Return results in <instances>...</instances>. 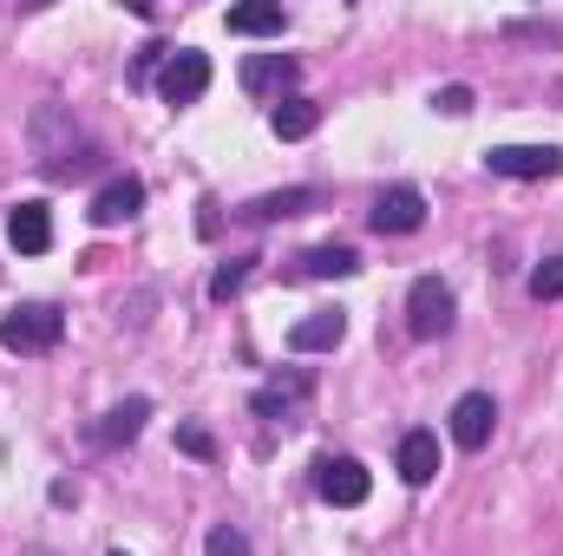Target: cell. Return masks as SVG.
I'll use <instances>...</instances> for the list:
<instances>
[{
	"label": "cell",
	"instance_id": "6da1fadb",
	"mask_svg": "<svg viewBox=\"0 0 563 556\" xmlns=\"http://www.w3.org/2000/svg\"><path fill=\"white\" fill-rule=\"evenodd\" d=\"M26 144H33V164H40L46 184H73V177H86L99 164V144L73 125L66 105H40L33 125H26Z\"/></svg>",
	"mask_w": 563,
	"mask_h": 556
},
{
	"label": "cell",
	"instance_id": "7a4b0ae2",
	"mask_svg": "<svg viewBox=\"0 0 563 556\" xmlns=\"http://www.w3.org/2000/svg\"><path fill=\"white\" fill-rule=\"evenodd\" d=\"M59 334H66V314L53 301H20V308L0 314V347L7 354H53Z\"/></svg>",
	"mask_w": 563,
	"mask_h": 556
},
{
	"label": "cell",
	"instance_id": "3957f363",
	"mask_svg": "<svg viewBox=\"0 0 563 556\" xmlns=\"http://www.w3.org/2000/svg\"><path fill=\"white\" fill-rule=\"evenodd\" d=\"M485 170H492V177L538 184V177H558L563 170V151L558 144H492V151H485Z\"/></svg>",
	"mask_w": 563,
	"mask_h": 556
},
{
	"label": "cell",
	"instance_id": "277c9868",
	"mask_svg": "<svg viewBox=\"0 0 563 556\" xmlns=\"http://www.w3.org/2000/svg\"><path fill=\"white\" fill-rule=\"evenodd\" d=\"M157 92H164V105H197V99L210 92V53L177 46V53L164 59V73H157Z\"/></svg>",
	"mask_w": 563,
	"mask_h": 556
},
{
	"label": "cell",
	"instance_id": "5b68a950",
	"mask_svg": "<svg viewBox=\"0 0 563 556\" xmlns=\"http://www.w3.org/2000/svg\"><path fill=\"white\" fill-rule=\"evenodd\" d=\"M452 288L439 276H420L413 288H407V327L420 334V341H439V334H452Z\"/></svg>",
	"mask_w": 563,
	"mask_h": 556
},
{
	"label": "cell",
	"instance_id": "8992f818",
	"mask_svg": "<svg viewBox=\"0 0 563 556\" xmlns=\"http://www.w3.org/2000/svg\"><path fill=\"white\" fill-rule=\"evenodd\" d=\"M295 79H301V59H288V53H250L243 59V92L250 99H295Z\"/></svg>",
	"mask_w": 563,
	"mask_h": 556
},
{
	"label": "cell",
	"instance_id": "52a82bcc",
	"mask_svg": "<svg viewBox=\"0 0 563 556\" xmlns=\"http://www.w3.org/2000/svg\"><path fill=\"white\" fill-rule=\"evenodd\" d=\"M314 491H321L328 504L354 511V504H367L374 478H367V465H361V458H321V465H314Z\"/></svg>",
	"mask_w": 563,
	"mask_h": 556
},
{
	"label": "cell",
	"instance_id": "ba28073f",
	"mask_svg": "<svg viewBox=\"0 0 563 556\" xmlns=\"http://www.w3.org/2000/svg\"><path fill=\"white\" fill-rule=\"evenodd\" d=\"M367 223H374L380 236H413V230L426 223V197L413 190V184H394V190H380V197H374Z\"/></svg>",
	"mask_w": 563,
	"mask_h": 556
},
{
	"label": "cell",
	"instance_id": "9c48e42d",
	"mask_svg": "<svg viewBox=\"0 0 563 556\" xmlns=\"http://www.w3.org/2000/svg\"><path fill=\"white\" fill-rule=\"evenodd\" d=\"M492 432H498V400H492V393H465V400L452 407V445H459V452H485Z\"/></svg>",
	"mask_w": 563,
	"mask_h": 556
},
{
	"label": "cell",
	"instance_id": "30bf717a",
	"mask_svg": "<svg viewBox=\"0 0 563 556\" xmlns=\"http://www.w3.org/2000/svg\"><path fill=\"white\" fill-rule=\"evenodd\" d=\"M7 243L20 256H46L53 249V210L46 203H13L7 210Z\"/></svg>",
	"mask_w": 563,
	"mask_h": 556
},
{
	"label": "cell",
	"instance_id": "8fae6325",
	"mask_svg": "<svg viewBox=\"0 0 563 556\" xmlns=\"http://www.w3.org/2000/svg\"><path fill=\"white\" fill-rule=\"evenodd\" d=\"M139 210H144V184H139V177H112V184L92 197V210H86V216H92L99 230H119V223H132Z\"/></svg>",
	"mask_w": 563,
	"mask_h": 556
},
{
	"label": "cell",
	"instance_id": "7c38bea8",
	"mask_svg": "<svg viewBox=\"0 0 563 556\" xmlns=\"http://www.w3.org/2000/svg\"><path fill=\"white\" fill-rule=\"evenodd\" d=\"M341 341H347V314L341 308H321V314H308V321L288 327V347L295 354H334Z\"/></svg>",
	"mask_w": 563,
	"mask_h": 556
},
{
	"label": "cell",
	"instance_id": "4fadbf2b",
	"mask_svg": "<svg viewBox=\"0 0 563 556\" xmlns=\"http://www.w3.org/2000/svg\"><path fill=\"white\" fill-rule=\"evenodd\" d=\"M223 26L243 33V40H282L288 33V7L282 0H250V7H230Z\"/></svg>",
	"mask_w": 563,
	"mask_h": 556
},
{
	"label": "cell",
	"instance_id": "5bb4252c",
	"mask_svg": "<svg viewBox=\"0 0 563 556\" xmlns=\"http://www.w3.org/2000/svg\"><path fill=\"white\" fill-rule=\"evenodd\" d=\"M308 393H314V380H308V374H282V380H269V387H256V400H250V407H256V419H288Z\"/></svg>",
	"mask_w": 563,
	"mask_h": 556
},
{
	"label": "cell",
	"instance_id": "9a60e30c",
	"mask_svg": "<svg viewBox=\"0 0 563 556\" xmlns=\"http://www.w3.org/2000/svg\"><path fill=\"white\" fill-rule=\"evenodd\" d=\"M144 419H151V400H144V393H132V400H119L112 413L92 425V438H99V445H132V438L144 432Z\"/></svg>",
	"mask_w": 563,
	"mask_h": 556
},
{
	"label": "cell",
	"instance_id": "2e32d148",
	"mask_svg": "<svg viewBox=\"0 0 563 556\" xmlns=\"http://www.w3.org/2000/svg\"><path fill=\"white\" fill-rule=\"evenodd\" d=\"M314 203H321V190L295 184V190H269V197L243 203V216H250V223H282V216H301V210H314Z\"/></svg>",
	"mask_w": 563,
	"mask_h": 556
},
{
	"label": "cell",
	"instance_id": "e0dca14e",
	"mask_svg": "<svg viewBox=\"0 0 563 556\" xmlns=\"http://www.w3.org/2000/svg\"><path fill=\"white\" fill-rule=\"evenodd\" d=\"M354 269H361V256L347 243H321V249H308L295 263V276H308V281H341V276H354Z\"/></svg>",
	"mask_w": 563,
	"mask_h": 556
},
{
	"label": "cell",
	"instance_id": "ac0fdd59",
	"mask_svg": "<svg viewBox=\"0 0 563 556\" xmlns=\"http://www.w3.org/2000/svg\"><path fill=\"white\" fill-rule=\"evenodd\" d=\"M314 125H321V105H314V99H301V92H295V99H282L276 112H269V132H276L282 144L314 138Z\"/></svg>",
	"mask_w": 563,
	"mask_h": 556
},
{
	"label": "cell",
	"instance_id": "d6986e66",
	"mask_svg": "<svg viewBox=\"0 0 563 556\" xmlns=\"http://www.w3.org/2000/svg\"><path fill=\"white\" fill-rule=\"evenodd\" d=\"M400 478L407 485H432L439 478V438L432 432H407L400 438Z\"/></svg>",
	"mask_w": 563,
	"mask_h": 556
},
{
	"label": "cell",
	"instance_id": "ffe728a7",
	"mask_svg": "<svg viewBox=\"0 0 563 556\" xmlns=\"http://www.w3.org/2000/svg\"><path fill=\"white\" fill-rule=\"evenodd\" d=\"M250 263H256V256H236V263H223V269L210 276V301H230V294H243V281H250Z\"/></svg>",
	"mask_w": 563,
	"mask_h": 556
},
{
	"label": "cell",
	"instance_id": "44dd1931",
	"mask_svg": "<svg viewBox=\"0 0 563 556\" xmlns=\"http://www.w3.org/2000/svg\"><path fill=\"white\" fill-rule=\"evenodd\" d=\"M531 294H538V301H558L563 294V256H551V263L531 269Z\"/></svg>",
	"mask_w": 563,
	"mask_h": 556
},
{
	"label": "cell",
	"instance_id": "7402d4cb",
	"mask_svg": "<svg viewBox=\"0 0 563 556\" xmlns=\"http://www.w3.org/2000/svg\"><path fill=\"white\" fill-rule=\"evenodd\" d=\"M203 556H250V537H243L236 524H217V531H210V551H203Z\"/></svg>",
	"mask_w": 563,
	"mask_h": 556
},
{
	"label": "cell",
	"instance_id": "603a6c76",
	"mask_svg": "<svg viewBox=\"0 0 563 556\" xmlns=\"http://www.w3.org/2000/svg\"><path fill=\"white\" fill-rule=\"evenodd\" d=\"M432 105H439L445 119H465V112H472V86H439V92H432Z\"/></svg>",
	"mask_w": 563,
	"mask_h": 556
},
{
	"label": "cell",
	"instance_id": "cb8c5ba5",
	"mask_svg": "<svg viewBox=\"0 0 563 556\" xmlns=\"http://www.w3.org/2000/svg\"><path fill=\"white\" fill-rule=\"evenodd\" d=\"M177 452H190V458H217V438H210L203 425H177Z\"/></svg>",
	"mask_w": 563,
	"mask_h": 556
},
{
	"label": "cell",
	"instance_id": "d4e9b609",
	"mask_svg": "<svg viewBox=\"0 0 563 556\" xmlns=\"http://www.w3.org/2000/svg\"><path fill=\"white\" fill-rule=\"evenodd\" d=\"M20 556H53V551H46V544H26V551H20Z\"/></svg>",
	"mask_w": 563,
	"mask_h": 556
},
{
	"label": "cell",
	"instance_id": "484cf974",
	"mask_svg": "<svg viewBox=\"0 0 563 556\" xmlns=\"http://www.w3.org/2000/svg\"><path fill=\"white\" fill-rule=\"evenodd\" d=\"M112 556H125V551H112Z\"/></svg>",
	"mask_w": 563,
	"mask_h": 556
}]
</instances>
